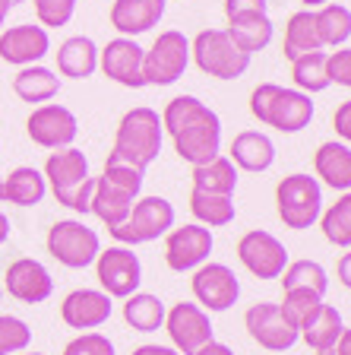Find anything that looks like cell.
<instances>
[{
  "mask_svg": "<svg viewBox=\"0 0 351 355\" xmlns=\"http://www.w3.org/2000/svg\"><path fill=\"white\" fill-rule=\"evenodd\" d=\"M161 127L187 165H203L222 155V118L197 96H174L161 111Z\"/></svg>",
  "mask_w": 351,
  "mask_h": 355,
  "instance_id": "1",
  "label": "cell"
},
{
  "mask_svg": "<svg viewBox=\"0 0 351 355\" xmlns=\"http://www.w3.org/2000/svg\"><path fill=\"white\" fill-rule=\"evenodd\" d=\"M314 96L300 89H285L278 83H260L250 92V114L260 124L276 127L278 133H300L314 121Z\"/></svg>",
  "mask_w": 351,
  "mask_h": 355,
  "instance_id": "2",
  "label": "cell"
},
{
  "mask_svg": "<svg viewBox=\"0 0 351 355\" xmlns=\"http://www.w3.org/2000/svg\"><path fill=\"white\" fill-rule=\"evenodd\" d=\"M44 181L48 191L57 197L60 207L73 209L80 216H89V203H92V191H96V178L89 175V159L82 149L66 146L54 149L44 162Z\"/></svg>",
  "mask_w": 351,
  "mask_h": 355,
  "instance_id": "3",
  "label": "cell"
},
{
  "mask_svg": "<svg viewBox=\"0 0 351 355\" xmlns=\"http://www.w3.org/2000/svg\"><path fill=\"white\" fill-rule=\"evenodd\" d=\"M161 143H165V127H161V114L155 108H130L120 118L114 133V149L111 153L127 159V162L139 165V168H149V165L159 159Z\"/></svg>",
  "mask_w": 351,
  "mask_h": 355,
  "instance_id": "4",
  "label": "cell"
},
{
  "mask_svg": "<svg viewBox=\"0 0 351 355\" xmlns=\"http://www.w3.org/2000/svg\"><path fill=\"white\" fill-rule=\"evenodd\" d=\"M276 213L285 222V229H314L323 213V184L307 171H294V175L282 178L276 187Z\"/></svg>",
  "mask_w": 351,
  "mask_h": 355,
  "instance_id": "5",
  "label": "cell"
},
{
  "mask_svg": "<svg viewBox=\"0 0 351 355\" xmlns=\"http://www.w3.org/2000/svg\"><path fill=\"white\" fill-rule=\"evenodd\" d=\"M177 222V213L171 207V200L165 197H139L133 203L130 216H127L120 225H114L111 238L124 248H136V244H149V241H159L165 238Z\"/></svg>",
  "mask_w": 351,
  "mask_h": 355,
  "instance_id": "6",
  "label": "cell"
},
{
  "mask_svg": "<svg viewBox=\"0 0 351 355\" xmlns=\"http://www.w3.org/2000/svg\"><path fill=\"white\" fill-rule=\"evenodd\" d=\"M190 60L206 76H215V80H237L250 67V54H244L225 29L199 32L190 42Z\"/></svg>",
  "mask_w": 351,
  "mask_h": 355,
  "instance_id": "7",
  "label": "cell"
},
{
  "mask_svg": "<svg viewBox=\"0 0 351 355\" xmlns=\"http://www.w3.org/2000/svg\"><path fill=\"white\" fill-rule=\"evenodd\" d=\"M48 254L66 270H86L102 251V238L82 219H57L48 229Z\"/></svg>",
  "mask_w": 351,
  "mask_h": 355,
  "instance_id": "8",
  "label": "cell"
},
{
  "mask_svg": "<svg viewBox=\"0 0 351 355\" xmlns=\"http://www.w3.org/2000/svg\"><path fill=\"white\" fill-rule=\"evenodd\" d=\"M190 67V38L177 29L161 32L143 58V80L146 86H171Z\"/></svg>",
  "mask_w": 351,
  "mask_h": 355,
  "instance_id": "9",
  "label": "cell"
},
{
  "mask_svg": "<svg viewBox=\"0 0 351 355\" xmlns=\"http://www.w3.org/2000/svg\"><path fill=\"white\" fill-rule=\"evenodd\" d=\"M96 276L105 295L111 298H130L143 286V260L133 254V248L111 244L102 248L96 257Z\"/></svg>",
  "mask_w": 351,
  "mask_h": 355,
  "instance_id": "10",
  "label": "cell"
},
{
  "mask_svg": "<svg viewBox=\"0 0 351 355\" xmlns=\"http://www.w3.org/2000/svg\"><path fill=\"white\" fill-rule=\"evenodd\" d=\"M193 302L209 314H222V311L234 308L241 298V279L234 276V270L228 263H213L206 260L203 266L193 270Z\"/></svg>",
  "mask_w": 351,
  "mask_h": 355,
  "instance_id": "11",
  "label": "cell"
},
{
  "mask_svg": "<svg viewBox=\"0 0 351 355\" xmlns=\"http://www.w3.org/2000/svg\"><path fill=\"white\" fill-rule=\"evenodd\" d=\"M244 327H247L250 340L266 352H288L294 343L300 340L298 327L282 314L276 302H256L244 314Z\"/></svg>",
  "mask_w": 351,
  "mask_h": 355,
  "instance_id": "12",
  "label": "cell"
},
{
  "mask_svg": "<svg viewBox=\"0 0 351 355\" xmlns=\"http://www.w3.org/2000/svg\"><path fill=\"white\" fill-rule=\"evenodd\" d=\"M165 330L171 336V346L181 355H193L206 343L215 340V327L209 311H203L197 302H177L165 314Z\"/></svg>",
  "mask_w": 351,
  "mask_h": 355,
  "instance_id": "13",
  "label": "cell"
},
{
  "mask_svg": "<svg viewBox=\"0 0 351 355\" xmlns=\"http://www.w3.org/2000/svg\"><path fill=\"white\" fill-rule=\"evenodd\" d=\"M215 248L213 229H206L199 222L190 225H174V229L165 235V263L174 273H193L197 266H203L209 260Z\"/></svg>",
  "mask_w": 351,
  "mask_h": 355,
  "instance_id": "14",
  "label": "cell"
},
{
  "mask_svg": "<svg viewBox=\"0 0 351 355\" xmlns=\"http://www.w3.org/2000/svg\"><path fill=\"white\" fill-rule=\"evenodd\" d=\"M26 133H29V140L35 143V146L51 149L54 153V149L73 146L76 133H80V121H76V114L66 108V105L44 102L29 114Z\"/></svg>",
  "mask_w": 351,
  "mask_h": 355,
  "instance_id": "15",
  "label": "cell"
},
{
  "mask_svg": "<svg viewBox=\"0 0 351 355\" xmlns=\"http://www.w3.org/2000/svg\"><path fill=\"white\" fill-rule=\"evenodd\" d=\"M237 260L256 279H278L288 266V248L272 232L253 229L237 241Z\"/></svg>",
  "mask_w": 351,
  "mask_h": 355,
  "instance_id": "16",
  "label": "cell"
},
{
  "mask_svg": "<svg viewBox=\"0 0 351 355\" xmlns=\"http://www.w3.org/2000/svg\"><path fill=\"white\" fill-rule=\"evenodd\" d=\"M143 58H146V48L136 38L117 35L105 48H98V70L111 83H117V86L143 89L146 86V80H143Z\"/></svg>",
  "mask_w": 351,
  "mask_h": 355,
  "instance_id": "17",
  "label": "cell"
},
{
  "mask_svg": "<svg viewBox=\"0 0 351 355\" xmlns=\"http://www.w3.org/2000/svg\"><path fill=\"white\" fill-rule=\"evenodd\" d=\"M3 288H7L10 298H16L22 304H42L54 295V279H51V270L42 260L19 257L7 266Z\"/></svg>",
  "mask_w": 351,
  "mask_h": 355,
  "instance_id": "18",
  "label": "cell"
},
{
  "mask_svg": "<svg viewBox=\"0 0 351 355\" xmlns=\"http://www.w3.org/2000/svg\"><path fill=\"white\" fill-rule=\"evenodd\" d=\"M114 314V298L105 295L102 288H73L60 302V320L70 330H98Z\"/></svg>",
  "mask_w": 351,
  "mask_h": 355,
  "instance_id": "19",
  "label": "cell"
},
{
  "mask_svg": "<svg viewBox=\"0 0 351 355\" xmlns=\"http://www.w3.org/2000/svg\"><path fill=\"white\" fill-rule=\"evenodd\" d=\"M51 51V35L42 26L22 22L0 32V60L13 67H32L42 64V58Z\"/></svg>",
  "mask_w": 351,
  "mask_h": 355,
  "instance_id": "20",
  "label": "cell"
},
{
  "mask_svg": "<svg viewBox=\"0 0 351 355\" xmlns=\"http://www.w3.org/2000/svg\"><path fill=\"white\" fill-rule=\"evenodd\" d=\"M165 7H168V0H114L111 3V26L124 38H136L159 26Z\"/></svg>",
  "mask_w": 351,
  "mask_h": 355,
  "instance_id": "21",
  "label": "cell"
},
{
  "mask_svg": "<svg viewBox=\"0 0 351 355\" xmlns=\"http://www.w3.org/2000/svg\"><path fill=\"white\" fill-rule=\"evenodd\" d=\"M228 159L234 162V168L263 175V171H269L276 165V143L263 130H241L231 140Z\"/></svg>",
  "mask_w": 351,
  "mask_h": 355,
  "instance_id": "22",
  "label": "cell"
},
{
  "mask_svg": "<svg viewBox=\"0 0 351 355\" xmlns=\"http://www.w3.org/2000/svg\"><path fill=\"white\" fill-rule=\"evenodd\" d=\"M314 171L316 181L332 191L345 193L351 191V146L342 140H326L314 153Z\"/></svg>",
  "mask_w": 351,
  "mask_h": 355,
  "instance_id": "23",
  "label": "cell"
},
{
  "mask_svg": "<svg viewBox=\"0 0 351 355\" xmlns=\"http://www.w3.org/2000/svg\"><path fill=\"white\" fill-rule=\"evenodd\" d=\"M98 70V44L89 35H70L57 48V73L70 80H89Z\"/></svg>",
  "mask_w": 351,
  "mask_h": 355,
  "instance_id": "24",
  "label": "cell"
},
{
  "mask_svg": "<svg viewBox=\"0 0 351 355\" xmlns=\"http://www.w3.org/2000/svg\"><path fill=\"white\" fill-rule=\"evenodd\" d=\"M136 200L139 197H133V193L114 187L111 181H105V178H96V191H92L89 213L96 216L98 222H105L108 229H114V225H120V222L130 216V209H133V203H136Z\"/></svg>",
  "mask_w": 351,
  "mask_h": 355,
  "instance_id": "25",
  "label": "cell"
},
{
  "mask_svg": "<svg viewBox=\"0 0 351 355\" xmlns=\"http://www.w3.org/2000/svg\"><path fill=\"white\" fill-rule=\"evenodd\" d=\"M13 92L29 105H44L57 98L60 92V76L54 70L42 64H32V67H19V73L13 76Z\"/></svg>",
  "mask_w": 351,
  "mask_h": 355,
  "instance_id": "26",
  "label": "cell"
},
{
  "mask_svg": "<svg viewBox=\"0 0 351 355\" xmlns=\"http://www.w3.org/2000/svg\"><path fill=\"white\" fill-rule=\"evenodd\" d=\"M342 330H345V320H342V314H339V308L323 302L320 308L314 311V318L300 327V340L307 343L314 352H332V346H336Z\"/></svg>",
  "mask_w": 351,
  "mask_h": 355,
  "instance_id": "27",
  "label": "cell"
},
{
  "mask_svg": "<svg viewBox=\"0 0 351 355\" xmlns=\"http://www.w3.org/2000/svg\"><path fill=\"white\" fill-rule=\"evenodd\" d=\"M228 35L231 42L241 48L244 54L253 58L256 51L269 48L272 35H276V26H272L269 13H253V16H241V19H228Z\"/></svg>",
  "mask_w": 351,
  "mask_h": 355,
  "instance_id": "28",
  "label": "cell"
},
{
  "mask_svg": "<svg viewBox=\"0 0 351 355\" xmlns=\"http://www.w3.org/2000/svg\"><path fill=\"white\" fill-rule=\"evenodd\" d=\"M48 193V181L38 168L32 165H19L3 178V200L16 203V207H38Z\"/></svg>",
  "mask_w": 351,
  "mask_h": 355,
  "instance_id": "29",
  "label": "cell"
},
{
  "mask_svg": "<svg viewBox=\"0 0 351 355\" xmlns=\"http://www.w3.org/2000/svg\"><path fill=\"white\" fill-rule=\"evenodd\" d=\"M165 302L152 292H133L130 298H124V320L127 327H133L136 333H155L165 327Z\"/></svg>",
  "mask_w": 351,
  "mask_h": 355,
  "instance_id": "30",
  "label": "cell"
},
{
  "mask_svg": "<svg viewBox=\"0 0 351 355\" xmlns=\"http://www.w3.org/2000/svg\"><path fill=\"white\" fill-rule=\"evenodd\" d=\"M190 213L199 225L206 229H222V225H231L237 207H234V197L228 193H206V191H190Z\"/></svg>",
  "mask_w": 351,
  "mask_h": 355,
  "instance_id": "31",
  "label": "cell"
},
{
  "mask_svg": "<svg viewBox=\"0 0 351 355\" xmlns=\"http://www.w3.org/2000/svg\"><path fill=\"white\" fill-rule=\"evenodd\" d=\"M193 187L206 193H228L234 197L237 191V168L228 155H215L203 165H193Z\"/></svg>",
  "mask_w": 351,
  "mask_h": 355,
  "instance_id": "32",
  "label": "cell"
},
{
  "mask_svg": "<svg viewBox=\"0 0 351 355\" xmlns=\"http://www.w3.org/2000/svg\"><path fill=\"white\" fill-rule=\"evenodd\" d=\"M330 54L326 51H310L300 54V58L291 60V80L294 89L307 92V96H316V92H326L332 86L330 83V67H326Z\"/></svg>",
  "mask_w": 351,
  "mask_h": 355,
  "instance_id": "33",
  "label": "cell"
},
{
  "mask_svg": "<svg viewBox=\"0 0 351 355\" xmlns=\"http://www.w3.org/2000/svg\"><path fill=\"white\" fill-rule=\"evenodd\" d=\"M310 51H323L320 32H316V13L314 10H300L285 26V58L294 60Z\"/></svg>",
  "mask_w": 351,
  "mask_h": 355,
  "instance_id": "34",
  "label": "cell"
},
{
  "mask_svg": "<svg viewBox=\"0 0 351 355\" xmlns=\"http://www.w3.org/2000/svg\"><path fill=\"white\" fill-rule=\"evenodd\" d=\"M314 13L323 48H342L351 38V10L345 3H326V7L314 10Z\"/></svg>",
  "mask_w": 351,
  "mask_h": 355,
  "instance_id": "35",
  "label": "cell"
},
{
  "mask_svg": "<svg viewBox=\"0 0 351 355\" xmlns=\"http://www.w3.org/2000/svg\"><path fill=\"white\" fill-rule=\"evenodd\" d=\"M320 229H323V238L336 248H351V191H345L342 197L326 207L320 213Z\"/></svg>",
  "mask_w": 351,
  "mask_h": 355,
  "instance_id": "36",
  "label": "cell"
},
{
  "mask_svg": "<svg viewBox=\"0 0 351 355\" xmlns=\"http://www.w3.org/2000/svg\"><path fill=\"white\" fill-rule=\"evenodd\" d=\"M278 279H282V288H310V292H316L323 298L330 292V273L316 260H288L285 273Z\"/></svg>",
  "mask_w": 351,
  "mask_h": 355,
  "instance_id": "37",
  "label": "cell"
},
{
  "mask_svg": "<svg viewBox=\"0 0 351 355\" xmlns=\"http://www.w3.org/2000/svg\"><path fill=\"white\" fill-rule=\"evenodd\" d=\"M102 178L111 181L114 187H120V191L139 197V193H143V181H146V168H139V165L127 162V159H120V155L108 153V162H105Z\"/></svg>",
  "mask_w": 351,
  "mask_h": 355,
  "instance_id": "38",
  "label": "cell"
},
{
  "mask_svg": "<svg viewBox=\"0 0 351 355\" xmlns=\"http://www.w3.org/2000/svg\"><path fill=\"white\" fill-rule=\"evenodd\" d=\"M323 302H326V298L316 295V292H310V288H285V298H282L278 308H282V314H285L300 333V327L314 318V311L320 308Z\"/></svg>",
  "mask_w": 351,
  "mask_h": 355,
  "instance_id": "39",
  "label": "cell"
},
{
  "mask_svg": "<svg viewBox=\"0 0 351 355\" xmlns=\"http://www.w3.org/2000/svg\"><path fill=\"white\" fill-rule=\"evenodd\" d=\"M32 346V327L16 314H0V355H19Z\"/></svg>",
  "mask_w": 351,
  "mask_h": 355,
  "instance_id": "40",
  "label": "cell"
},
{
  "mask_svg": "<svg viewBox=\"0 0 351 355\" xmlns=\"http://www.w3.org/2000/svg\"><path fill=\"white\" fill-rule=\"evenodd\" d=\"M42 29H60L73 19L76 13V0H32Z\"/></svg>",
  "mask_w": 351,
  "mask_h": 355,
  "instance_id": "41",
  "label": "cell"
},
{
  "mask_svg": "<svg viewBox=\"0 0 351 355\" xmlns=\"http://www.w3.org/2000/svg\"><path fill=\"white\" fill-rule=\"evenodd\" d=\"M64 355H117L114 352V343L98 330H89V333H80L76 340H70L64 346Z\"/></svg>",
  "mask_w": 351,
  "mask_h": 355,
  "instance_id": "42",
  "label": "cell"
},
{
  "mask_svg": "<svg viewBox=\"0 0 351 355\" xmlns=\"http://www.w3.org/2000/svg\"><path fill=\"white\" fill-rule=\"evenodd\" d=\"M326 67H330V83L351 89V48L332 51L330 60H326Z\"/></svg>",
  "mask_w": 351,
  "mask_h": 355,
  "instance_id": "43",
  "label": "cell"
},
{
  "mask_svg": "<svg viewBox=\"0 0 351 355\" xmlns=\"http://www.w3.org/2000/svg\"><path fill=\"white\" fill-rule=\"evenodd\" d=\"M269 0H225V16L228 19H241V16H253V13H266Z\"/></svg>",
  "mask_w": 351,
  "mask_h": 355,
  "instance_id": "44",
  "label": "cell"
},
{
  "mask_svg": "<svg viewBox=\"0 0 351 355\" xmlns=\"http://www.w3.org/2000/svg\"><path fill=\"white\" fill-rule=\"evenodd\" d=\"M332 127H336V137H339V140L351 146V98L336 108V114H332Z\"/></svg>",
  "mask_w": 351,
  "mask_h": 355,
  "instance_id": "45",
  "label": "cell"
},
{
  "mask_svg": "<svg viewBox=\"0 0 351 355\" xmlns=\"http://www.w3.org/2000/svg\"><path fill=\"white\" fill-rule=\"evenodd\" d=\"M130 355H181L174 346H159V343H146V346H136Z\"/></svg>",
  "mask_w": 351,
  "mask_h": 355,
  "instance_id": "46",
  "label": "cell"
},
{
  "mask_svg": "<svg viewBox=\"0 0 351 355\" xmlns=\"http://www.w3.org/2000/svg\"><path fill=\"white\" fill-rule=\"evenodd\" d=\"M336 273H339V282H342V286L351 292V248L342 254V257H339V270H336Z\"/></svg>",
  "mask_w": 351,
  "mask_h": 355,
  "instance_id": "47",
  "label": "cell"
},
{
  "mask_svg": "<svg viewBox=\"0 0 351 355\" xmlns=\"http://www.w3.org/2000/svg\"><path fill=\"white\" fill-rule=\"evenodd\" d=\"M332 355H351V327H345V330L339 333L336 346H332Z\"/></svg>",
  "mask_w": 351,
  "mask_h": 355,
  "instance_id": "48",
  "label": "cell"
},
{
  "mask_svg": "<svg viewBox=\"0 0 351 355\" xmlns=\"http://www.w3.org/2000/svg\"><path fill=\"white\" fill-rule=\"evenodd\" d=\"M22 0H0V32L7 29V16H10V10L13 7H19Z\"/></svg>",
  "mask_w": 351,
  "mask_h": 355,
  "instance_id": "49",
  "label": "cell"
},
{
  "mask_svg": "<svg viewBox=\"0 0 351 355\" xmlns=\"http://www.w3.org/2000/svg\"><path fill=\"white\" fill-rule=\"evenodd\" d=\"M10 235H13V222H10V216L0 209V244H7Z\"/></svg>",
  "mask_w": 351,
  "mask_h": 355,
  "instance_id": "50",
  "label": "cell"
},
{
  "mask_svg": "<svg viewBox=\"0 0 351 355\" xmlns=\"http://www.w3.org/2000/svg\"><path fill=\"white\" fill-rule=\"evenodd\" d=\"M307 10H320V7H326V3H332V0H300Z\"/></svg>",
  "mask_w": 351,
  "mask_h": 355,
  "instance_id": "51",
  "label": "cell"
},
{
  "mask_svg": "<svg viewBox=\"0 0 351 355\" xmlns=\"http://www.w3.org/2000/svg\"><path fill=\"white\" fill-rule=\"evenodd\" d=\"M0 203H3V175H0Z\"/></svg>",
  "mask_w": 351,
  "mask_h": 355,
  "instance_id": "52",
  "label": "cell"
},
{
  "mask_svg": "<svg viewBox=\"0 0 351 355\" xmlns=\"http://www.w3.org/2000/svg\"><path fill=\"white\" fill-rule=\"evenodd\" d=\"M19 355H44V352H19Z\"/></svg>",
  "mask_w": 351,
  "mask_h": 355,
  "instance_id": "53",
  "label": "cell"
},
{
  "mask_svg": "<svg viewBox=\"0 0 351 355\" xmlns=\"http://www.w3.org/2000/svg\"><path fill=\"white\" fill-rule=\"evenodd\" d=\"M0 302H3V286H0Z\"/></svg>",
  "mask_w": 351,
  "mask_h": 355,
  "instance_id": "54",
  "label": "cell"
},
{
  "mask_svg": "<svg viewBox=\"0 0 351 355\" xmlns=\"http://www.w3.org/2000/svg\"><path fill=\"white\" fill-rule=\"evenodd\" d=\"M316 355H332V352H316Z\"/></svg>",
  "mask_w": 351,
  "mask_h": 355,
  "instance_id": "55",
  "label": "cell"
}]
</instances>
